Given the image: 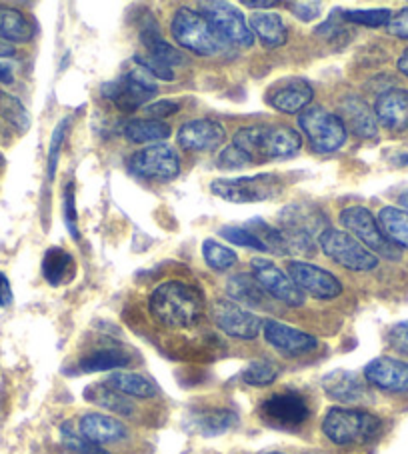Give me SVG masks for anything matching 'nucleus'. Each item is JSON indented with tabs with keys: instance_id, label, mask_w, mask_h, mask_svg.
<instances>
[{
	"instance_id": "obj_3",
	"label": "nucleus",
	"mask_w": 408,
	"mask_h": 454,
	"mask_svg": "<svg viewBox=\"0 0 408 454\" xmlns=\"http://www.w3.org/2000/svg\"><path fill=\"white\" fill-rule=\"evenodd\" d=\"M170 33L183 49L199 57H216L224 52L226 41L213 27V22L199 11L186 9V6L178 9L172 17Z\"/></svg>"
},
{
	"instance_id": "obj_50",
	"label": "nucleus",
	"mask_w": 408,
	"mask_h": 454,
	"mask_svg": "<svg viewBox=\"0 0 408 454\" xmlns=\"http://www.w3.org/2000/svg\"><path fill=\"white\" fill-rule=\"evenodd\" d=\"M180 105L175 103V100H156L151 106L146 108V113L153 116L154 121H161V119H167V116H172L175 113H178Z\"/></svg>"
},
{
	"instance_id": "obj_34",
	"label": "nucleus",
	"mask_w": 408,
	"mask_h": 454,
	"mask_svg": "<svg viewBox=\"0 0 408 454\" xmlns=\"http://www.w3.org/2000/svg\"><path fill=\"white\" fill-rule=\"evenodd\" d=\"M129 355L116 347H105L86 355L78 366H81L82 372H105V371H114L122 369V366L129 364Z\"/></svg>"
},
{
	"instance_id": "obj_19",
	"label": "nucleus",
	"mask_w": 408,
	"mask_h": 454,
	"mask_svg": "<svg viewBox=\"0 0 408 454\" xmlns=\"http://www.w3.org/2000/svg\"><path fill=\"white\" fill-rule=\"evenodd\" d=\"M263 333L266 342L286 356H301L318 347L315 336L298 331V328L290 325L279 323V320H266V323H263Z\"/></svg>"
},
{
	"instance_id": "obj_30",
	"label": "nucleus",
	"mask_w": 408,
	"mask_h": 454,
	"mask_svg": "<svg viewBox=\"0 0 408 454\" xmlns=\"http://www.w3.org/2000/svg\"><path fill=\"white\" fill-rule=\"evenodd\" d=\"M35 36V27L25 14L9 6H0V38L6 43H30Z\"/></svg>"
},
{
	"instance_id": "obj_10",
	"label": "nucleus",
	"mask_w": 408,
	"mask_h": 454,
	"mask_svg": "<svg viewBox=\"0 0 408 454\" xmlns=\"http://www.w3.org/2000/svg\"><path fill=\"white\" fill-rule=\"evenodd\" d=\"M261 419L266 425L280 430H293L302 427L310 417V409L306 398L296 390H285V393H274L266 398L258 409Z\"/></svg>"
},
{
	"instance_id": "obj_49",
	"label": "nucleus",
	"mask_w": 408,
	"mask_h": 454,
	"mask_svg": "<svg viewBox=\"0 0 408 454\" xmlns=\"http://www.w3.org/2000/svg\"><path fill=\"white\" fill-rule=\"evenodd\" d=\"M388 33L396 38H403V41H408V6L390 19Z\"/></svg>"
},
{
	"instance_id": "obj_36",
	"label": "nucleus",
	"mask_w": 408,
	"mask_h": 454,
	"mask_svg": "<svg viewBox=\"0 0 408 454\" xmlns=\"http://www.w3.org/2000/svg\"><path fill=\"white\" fill-rule=\"evenodd\" d=\"M247 229L255 234V237L261 240V245L264 247V250H269L272 254H280V256H288L286 250V242L285 237H282L280 229H274V226L266 224L263 218H253L248 221Z\"/></svg>"
},
{
	"instance_id": "obj_17",
	"label": "nucleus",
	"mask_w": 408,
	"mask_h": 454,
	"mask_svg": "<svg viewBox=\"0 0 408 454\" xmlns=\"http://www.w3.org/2000/svg\"><path fill=\"white\" fill-rule=\"evenodd\" d=\"M226 140V130L221 122L210 119L191 121L180 127L178 145L188 153H215Z\"/></svg>"
},
{
	"instance_id": "obj_39",
	"label": "nucleus",
	"mask_w": 408,
	"mask_h": 454,
	"mask_svg": "<svg viewBox=\"0 0 408 454\" xmlns=\"http://www.w3.org/2000/svg\"><path fill=\"white\" fill-rule=\"evenodd\" d=\"M279 366L272 360H253L242 371V380L250 387H269L279 379Z\"/></svg>"
},
{
	"instance_id": "obj_54",
	"label": "nucleus",
	"mask_w": 408,
	"mask_h": 454,
	"mask_svg": "<svg viewBox=\"0 0 408 454\" xmlns=\"http://www.w3.org/2000/svg\"><path fill=\"white\" fill-rule=\"evenodd\" d=\"M398 70L408 78V49H406L403 54H400V59H398Z\"/></svg>"
},
{
	"instance_id": "obj_48",
	"label": "nucleus",
	"mask_w": 408,
	"mask_h": 454,
	"mask_svg": "<svg viewBox=\"0 0 408 454\" xmlns=\"http://www.w3.org/2000/svg\"><path fill=\"white\" fill-rule=\"evenodd\" d=\"M290 12L304 22H312L320 17V3H286Z\"/></svg>"
},
{
	"instance_id": "obj_27",
	"label": "nucleus",
	"mask_w": 408,
	"mask_h": 454,
	"mask_svg": "<svg viewBox=\"0 0 408 454\" xmlns=\"http://www.w3.org/2000/svg\"><path fill=\"white\" fill-rule=\"evenodd\" d=\"M43 277L52 286L73 283L76 277V262L73 254L60 247H51L43 258Z\"/></svg>"
},
{
	"instance_id": "obj_11",
	"label": "nucleus",
	"mask_w": 408,
	"mask_h": 454,
	"mask_svg": "<svg viewBox=\"0 0 408 454\" xmlns=\"http://www.w3.org/2000/svg\"><path fill=\"white\" fill-rule=\"evenodd\" d=\"M130 170L137 176L146 180H159V183H170L180 172V159L177 151L169 145H151L140 148L130 156Z\"/></svg>"
},
{
	"instance_id": "obj_20",
	"label": "nucleus",
	"mask_w": 408,
	"mask_h": 454,
	"mask_svg": "<svg viewBox=\"0 0 408 454\" xmlns=\"http://www.w3.org/2000/svg\"><path fill=\"white\" fill-rule=\"evenodd\" d=\"M239 422V414L231 409H194L186 414L184 427L188 433L200 436H218L224 434Z\"/></svg>"
},
{
	"instance_id": "obj_59",
	"label": "nucleus",
	"mask_w": 408,
	"mask_h": 454,
	"mask_svg": "<svg viewBox=\"0 0 408 454\" xmlns=\"http://www.w3.org/2000/svg\"><path fill=\"white\" fill-rule=\"evenodd\" d=\"M269 454H285V452H269Z\"/></svg>"
},
{
	"instance_id": "obj_24",
	"label": "nucleus",
	"mask_w": 408,
	"mask_h": 454,
	"mask_svg": "<svg viewBox=\"0 0 408 454\" xmlns=\"http://www.w3.org/2000/svg\"><path fill=\"white\" fill-rule=\"evenodd\" d=\"M78 430H81V434L86 438V441H90L92 444H98V446L119 442L127 436V428H124L121 420L100 412L84 414L81 422H78Z\"/></svg>"
},
{
	"instance_id": "obj_46",
	"label": "nucleus",
	"mask_w": 408,
	"mask_h": 454,
	"mask_svg": "<svg viewBox=\"0 0 408 454\" xmlns=\"http://www.w3.org/2000/svg\"><path fill=\"white\" fill-rule=\"evenodd\" d=\"M248 159L245 154H242L237 146H226L224 151L218 154L216 159V167L218 168H226V170H234V168H242V167H248Z\"/></svg>"
},
{
	"instance_id": "obj_42",
	"label": "nucleus",
	"mask_w": 408,
	"mask_h": 454,
	"mask_svg": "<svg viewBox=\"0 0 408 454\" xmlns=\"http://www.w3.org/2000/svg\"><path fill=\"white\" fill-rule=\"evenodd\" d=\"M218 234L224 240H229L231 245L234 247H245V248H253V250H264V247L261 245V240H258L253 232H250L247 226H223Z\"/></svg>"
},
{
	"instance_id": "obj_38",
	"label": "nucleus",
	"mask_w": 408,
	"mask_h": 454,
	"mask_svg": "<svg viewBox=\"0 0 408 454\" xmlns=\"http://www.w3.org/2000/svg\"><path fill=\"white\" fill-rule=\"evenodd\" d=\"M0 116L20 132H27L30 129V114L25 105L17 97L3 90H0Z\"/></svg>"
},
{
	"instance_id": "obj_26",
	"label": "nucleus",
	"mask_w": 408,
	"mask_h": 454,
	"mask_svg": "<svg viewBox=\"0 0 408 454\" xmlns=\"http://www.w3.org/2000/svg\"><path fill=\"white\" fill-rule=\"evenodd\" d=\"M140 41H143V46L146 49L148 57L161 60L162 65L172 68V67L184 65L186 62L184 52H180L177 46H172L164 41V38L161 36L159 25H156L153 19L148 20V25L143 27V30H140Z\"/></svg>"
},
{
	"instance_id": "obj_56",
	"label": "nucleus",
	"mask_w": 408,
	"mask_h": 454,
	"mask_svg": "<svg viewBox=\"0 0 408 454\" xmlns=\"http://www.w3.org/2000/svg\"><path fill=\"white\" fill-rule=\"evenodd\" d=\"M400 205H403V210H406V213H408V191L404 192V194H400Z\"/></svg>"
},
{
	"instance_id": "obj_47",
	"label": "nucleus",
	"mask_w": 408,
	"mask_h": 454,
	"mask_svg": "<svg viewBox=\"0 0 408 454\" xmlns=\"http://www.w3.org/2000/svg\"><path fill=\"white\" fill-rule=\"evenodd\" d=\"M388 342L400 355L408 356V323H398L390 328Z\"/></svg>"
},
{
	"instance_id": "obj_18",
	"label": "nucleus",
	"mask_w": 408,
	"mask_h": 454,
	"mask_svg": "<svg viewBox=\"0 0 408 454\" xmlns=\"http://www.w3.org/2000/svg\"><path fill=\"white\" fill-rule=\"evenodd\" d=\"M365 380L387 393H408V363L392 356H379L365 366Z\"/></svg>"
},
{
	"instance_id": "obj_14",
	"label": "nucleus",
	"mask_w": 408,
	"mask_h": 454,
	"mask_svg": "<svg viewBox=\"0 0 408 454\" xmlns=\"http://www.w3.org/2000/svg\"><path fill=\"white\" fill-rule=\"evenodd\" d=\"M250 269H253V277L258 280V285L264 288V293L272 296L286 307L298 309L304 304V294L298 291V286L288 277V272L279 269L272 261L266 258H253L250 261Z\"/></svg>"
},
{
	"instance_id": "obj_43",
	"label": "nucleus",
	"mask_w": 408,
	"mask_h": 454,
	"mask_svg": "<svg viewBox=\"0 0 408 454\" xmlns=\"http://www.w3.org/2000/svg\"><path fill=\"white\" fill-rule=\"evenodd\" d=\"M67 129H68V119H62L57 124V129H54V132H52L51 146H49V159H46V175H49V180H52L54 175H57L60 148H62V143H65Z\"/></svg>"
},
{
	"instance_id": "obj_2",
	"label": "nucleus",
	"mask_w": 408,
	"mask_h": 454,
	"mask_svg": "<svg viewBox=\"0 0 408 454\" xmlns=\"http://www.w3.org/2000/svg\"><path fill=\"white\" fill-rule=\"evenodd\" d=\"M151 315L167 328H191L204 315V296L183 280H167L148 299Z\"/></svg>"
},
{
	"instance_id": "obj_45",
	"label": "nucleus",
	"mask_w": 408,
	"mask_h": 454,
	"mask_svg": "<svg viewBox=\"0 0 408 454\" xmlns=\"http://www.w3.org/2000/svg\"><path fill=\"white\" fill-rule=\"evenodd\" d=\"M135 62L140 68H145L153 78H159V81H167V82L175 81V70L167 65H162L161 60L148 57V54H137Z\"/></svg>"
},
{
	"instance_id": "obj_16",
	"label": "nucleus",
	"mask_w": 408,
	"mask_h": 454,
	"mask_svg": "<svg viewBox=\"0 0 408 454\" xmlns=\"http://www.w3.org/2000/svg\"><path fill=\"white\" fill-rule=\"evenodd\" d=\"M312 98H315V90L304 78H282L266 92V103L285 114H302Z\"/></svg>"
},
{
	"instance_id": "obj_4",
	"label": "nucleus",
	"mask_w": 408,
	"mask_h": 454,
	"mask_svg": "<svg viewBox=\"0 0 408 454\" xmlns=\"http://www.w3.org/2000/svg\"><path fill=\"white\" fill-rule=\"evenodd\" d=\"M323 433L328 441L349 446L368 444L376 441L382 433V420L373 412L358 409H331L323 420Z\"/></svg>"
},
{
	"instance_id": "obj_41",
	"label": "nucleus",
	"mask_w": 408,
	"mask_h": 454,
	"mask_svg": "<svg viewBox=\"0 0 408 454\" xmlns=\"http://www.w3.org/2000/svg\"><path fill=\"white\" fill-rule=\"evenodd\" d=\"M60 434H62V442H65V446L70 452H76V454H106L98 444H92L90 441H86V438L81 434V430H76L73 427V422H65V425H62V428H60Z\"/></svg>"
},
{
	"instance_id": "obj_51",
	"label": "nucleus",
	"mask_w": 408,
	"mask_h": 454,
	"mask_svg": "<svg viewBox=\"0 0 408 454\" xmlns=\"http://www.w3.org/2000/svg\"><path fill=\"white\" fill-rule=\"evenodd\" d=\"M12 299L14 296H12V288H11L9 278L0 272V307H9Z\"/></svg>"
},
{
	"instance_id": "obj_40",
	"label": "nucleus",
	"mask_w": 408,
	"mask_h": 454,
	"mask_svg": "<svg viewBox=\"0 0 408 454\" xmlns=\"http://www.w3.org/2000/svg\"><path fill=\"white\" fill-rule=\"evenodd\" d=\"M342 19L358 27L381 28V27H388L392 12L388 9H366V11L357 9V11H344Z\"/></svg>"
},
{
	"instance_id": "obj_1",
	"label": "nucleus",
	"mask_w": 408,
	"mask_h": 454,
	"mask_svg": "<svg viewBox=\"0 0 408 454\" xmlns=\"http://www.w3.org/2000/svg\"><path fill=\"white\" fill-rule=\"evenodd\" d=\"M232 146L247 156L250 164L285 160L302 148L301 132L285 124H253L237 130Z\"/></svg>"
},
{
	"instance_id": "obj_52",
	"label": "nucleus",
	"mask_w": 408,
	"mask_h": 454,
	"mask_svg": "<svg viewBox=\"0 0 408 454\" xmlns=\"http://www.w3.org/2000/svg\"><path fill=\"white\" fill-rule=\"evenodd\" d=\"M245 6H248V9H274L279 3L277 0H245Z\"/></svg>"
},
{
	"instance_id": "obj_21",
	"label": "nucleus",
	"mask_w": 408,
	"mask_h": 454,
	"mask_svg": "<svg viewBox=\"0 0 408 454\" xmlns=\"http://www.w3.org/2000/svg\"><path fill=\"white\" fill-rule=\"evenodd\" d=\"M374 116L390 132L408 130V90L390 89L376 98Z\"/></svg>"
},
{
	"instance_id": "obj_33",
	"label": "nucleus",
	"mask_w": 408,
	"mask_h": 454,
	"mask_svg": "<svg viewBox=\"0 0 408 454\" xmlns=\"http://www.w3.org/2000/svg\"><path fill=\"white\" fill-rule=\"evenodd\" d=\"M106 385L114 390H119L121 395L129 398L156 396L154 382H151L146 377H143V374H137V372H113L111 377L106 379Z\"/></svg>"
},
{
	"instance_id": "obj_28",
	"label": "nucleus",
	"mask_w": 408,
	"mask_h": 454,
	"mask_svg": "<svg viewBox=\"0 0 408 454\" xmlns=\"http://www.w3.org/2000/svg\"><path fill=\"white\" fill-rule=\"evenodd\" d=\"M226 291H229L231 299L240 304V307L245 304L248 309H266V304H269V294L264 293V288L258 285V280L253 275H248V272H240V275L232 277Z\"/></svg>"
},
{
	"instance_id": "obj_6",
	"label": "nucleus",
	"mask_w": 408,
	"mask_h": 454,
	"mask_svg": "<svg viewBox=\"0 0 408 454\" xmlns=\"http://www.w3.org/2000/svg\"><path fill=\"white\" fill-rule=\"evenodd\" d=\"M318 245L333 262H336L347 270L366 272V270H374L376 266H379V256L373 254L363 242L357 240L347 231L328 226V229L320 232Z\"/></svg>"
},
{
	"instance_id": "obj_5",
	"label": "nucleus",
	"mask_w": 408,
	"mask_h": 454,
	"mask_svg": "<svg viewBox=\"0 0 408 454\" xmlns=\"http://www.w3.org/2000/svg\"><path fill=\"white\" fill-rule=\"evenodd\" d=\"M210 192L232 205H250V202L279 199L285 192V180L272 172L239 178H216L210 183Z\"/></svg>"
},
{
	"instance_id": "obj_53",
	"label": "nucleus",
	"mask_w": 408,
	"mask_h": 454,
	"mask_svg": "<svg viewBox=\"0 0 408 454\" xmlns=\"http://www.w3.org/2000/svg\"><path fill=\"white\" fill-rule=\"evenodd\" d=\"M12 81H14L12 68L9 65H4V62H0V82L12 84Z\"/></svg>"
},
{
	"instance_id": "obj_13",
	"label": "nucleus",
	"mask_w": 408,
	"mask_h": 454,
	"mask_svg": "<svg viewBox=\"0 0 408 454\" xmlns=\"http://www.w3.org/2000/svg\"><path fill=\"white\" fill-rule=\"evenodd\" d=\"M286 272L302 294L306 293L318 301H333L342 294L341 280L333 272L320 269V266L312 262L288 261Z\"/></svg>"
},
{
	"instance_id": "obj_29",
	"label": "nucleus",
	"mask_w": 408,
	"mask_h": 454,
	"mask_svg": "<svg viewBox=\"0 0 408 454\" xmlns=\"http://www.w3.org/2000/svg\"><path fill=\"white\" fill-rule=\"evenodd\" d=\"M250 30L261 38V43L266 49H279L286 43L288 33L285 27V20H282L277 12H256L250 17Z\"/></svg>"
},
{
	"instance_id": "obj_58",
	"label": "nucleus",
	"mask_w": 408,
	"mask_h": 454,
	"mask_svg": "<svg viewBox=\"0 0 408 454\" xmlns=\"http://www.w3.org/2000/svg\"><path fill=\"white\" fill-rule=\"evenodd\" d=\"M306 454H323V452H306Z\"/></svg>"
},
{
	"instance_id": "obj_55",
	"label": "nucleus",
	"mask_w": 408,
	"mask_h": 454,
	"mask_svg": "<svg viewBox=\"0 0 408 454\" xmlns=\"http://www.w3.org/2000/svg\"><path fill=\"white\" fill-rule=\"evenodd\" d=\"M14 46L12 44H9V43H3L0 41V57L3 59H6V57H14Z\"/></svg>"
},
{
	"instance_id": "obj_7",
	"label": "nucleus",
	"mask_w": 408,
	"mask_h": 454,
	"mask_svg": "<svg viewBox=\"0 0 408 454\" xmlns=\"http://www.w3.org/2000/svg\"><path fill=\"white\" fill-rule=\"evenodd\" d=\"M304 137L310 140L317 153H334L347 143V127L339 114L323 106H309L298 119Z\"/></svg>"
},
{
	"instance_id": "obj_12",
	"label": "nucleus",
	"mask_w": 408,
	"mask_h": 454,
	"mask_svg": "<svg viewBox=\"0 0 408 454\" xmlns=\"http://www.w3.org/2000/svg\"><path fill=\"white\" fill-rule=\"evenodd\" d=\"M210 315L215 325L232 339L253 340L263 331L261 317L231 299H216L210 307Z\"/></svg>"
},
{
	"instance_id": "obj_22",
	"label": "nucleus",
	"mask_w": 408,
	"mask_h": 454,
	"mask_svg": "<svg viewBox=\"0 0 408 454\" xmlns=\"http://www.w3.org/2000/svg\"><path fill=\"white\" fill-rule=\"evenodd\" d=\"M280 229L304 232L309 237H315V234L323 232L326 226V216L323 210L315 205H309V202H294V205H288L280 210L279 215Z\"/></svg>"
},
{
	"instance_id": "obj_57",
	"label": "nucleus",
	"mask_w": 408,
	"mask_h": 454,
	"mask_svg": "<svg viewBox=\"0 0 408 454\" xmlns=\"http://www.w3.org/2000/svg\"><path fill=\"white\" fill-rule=\"evenodd\" d=\"M400 164H408V154H403V156H400Z\"/></svg>"
},
{
	"instance_id": "obj_31",
	"label": "nucleus",
	"mask_w": 408,
	"mask_h": 454,
	"mask_svg": "<svg viewBox=\"0 0 408 454\" xmlns=\"http://www.w3.org/2000/svg\"><path fill=\"white\" fill-rule=\"evenodd\" d=\"M381 231L396 248H408V213L396 207H384L376 216Z\"/></svg>"
},
{
	"instance_id": "obj_8",
	"label": "nucleus",
	"mask_w": 408,
	"mask_h": 454,
	"mask_svg": "<svg viewBox=\"0 0 408 454\" xmlns=\"http://www.w3.org/2000/svg\"><path fill=\"white\" fill-rule=\"evenodd\" d=\"M339 218L344 231L363 242L373 254H381L382 258H388V261H398L400 250L384 237L379 223H376V216L371 210L365 207H347L341 210Z\"/></svg>"
},
{
	"instance_id": "obj_44",
	"label": "nucleus",
	"mask_w": 408,
	"mask_h": 454,
	"mask_svg": "<svg viewBox=\"0 0 408 454\" xmlns=\"http://www.w3.org/2000/svg\"><path fill=\"white\" fill-rule=\"evenodd\" d=\"M62 213H65V224L75 240L81 239V231H78V213H76V197H75V184L68 183L62 192Z\"/></svg>"
},
{
	"instance_id": "obj_15",
	"label": "nucleus",
	"mask_w": 408,
	"mask_h": 454,
	"mask_svg": "<svg viewBox=\"0 0 408 454\" xmlns=\"http://www.w3.org/2000/svg\"><path fill=\"white\" fill-rule=\"evenodd\" d=\"M200 12L213 22V27L221 33V36L226 43L240 46V49H248V46H253L255 43L253 30H250L245 14H242L239 9H234L232 4L207 3L202 4Z\"/></svg>"
},
{
	"instance_id": "obj_25",
	"label": "nucleus",
	"mask_w": 408,
	"mask_h": 454,
	"mask_svg": "<svg viewBox=\"0 0 408 454\" xmlns=\"http://www.w3.org/2000/svg\"><path fill=\"white\" fill-rule=\"evenodd\" d=\"M325 393L339 403H360L366 396V387L360 377L349 371L328 372L323 379Z\"/></svg>"
},
{
	"instance_id": "obj_9",
	"label": "nucleus",
	"mask_w": 408,
	"mask_h": 454,
	"mask_svg": "<svg viewBox=\"0 0 408 454\" xmlns=\"http://www.w3.org/2000/svg\"><path fill=\"white\" fill-rule=\"evenodd\" d=\"M102 92L108 100H113L119 106V111L135 113L138 106L146 105L148 100L156 97V82L145 68L138 67L102 86Z\"/></svg>"
},
{
	"instance_id": "obj_23",
	"label": "nucleus",
	"mask_w": 408,
	"mask_h": 454,
	"mask_svg": "<svg viewBox=\"0 0 408 454\" xmlns=\"http://www.w3.org/2000/svg\"><path fill=\"white\" fill-rule=\"evenodd\" d=\"M341 121L344 127L349 124V129L360 138H374L379 135V121L374 111L360 97L350 95L341 100Z\"/></svg>"
},
{
	"instance_id": "obj_32",
	"label": "nucleus",
	"mask_w": 408,
	"mask_h": 454,
	"mask_svg": "<svg viewBox=\"0 0 408 454\" xmlns=\"http://www.w3.org/2000/svg\"><path fill=\"white\" fill-rule=\"evenodd\" d=\"M84 398L92 404L100 406V409L111 411L116 414H122V417H130L132 411H135V404L130 403L129 396L121 395L119 390H114L106 385H92L84 390Z\"/></svg>"
},
{
	"instance_id": "obj_35",
	"label": "nucleus",
	"mask_w": 408,
	"mask_h": 454,
	"mask_svg": "<svg viewBox=\"0 0 408 454\" xmlns=\"http://www.w3.org/2000/svg\"><path fill=\"white\" fill-rule=\"evenodd\" d=\"M124 137H127L130 143H137V145H146V143L161 145L164 138L170 137V127L167 122L154 121V119L130 121L127 127H124Z\"/></svg>"
},
{
	"instance_id": "obj_37",
	"label": "nucleus",
	"mask_w": 408,
	"mask_h": 454,
	"mask_svg": "<svg viewBox=\"0 0 408 454\" xmlns=\"http://www.w3.org/2000/svg\"><path fill=\"white\" fill-rule=\"evenodd\" d=\"M202 256L210 269L221 270V272L232 269V266L239 262V256L232 248L224 247L213 239H207L202 242Z\"/></svg>"
}]
</instances>
